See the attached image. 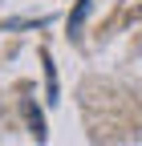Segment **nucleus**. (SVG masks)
Returning a JSON list of instances; mask_svg holds the SVG:
<instances>
[{"mask_svg":"<svg viewBox=\"0 0 142 146\" xmlns=\"http://www.w3.org/2000/svg\"><path fill=\"white\" fill-rule=\"evenodd\" d=\"M41 61H45V85H49V102H57V73H53V57H49V53H41Z\"/></svg>","mask_w":142,"mask_h":146,"instance_id":"1","label":"nucleus"}]
</instances>
